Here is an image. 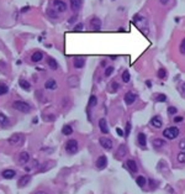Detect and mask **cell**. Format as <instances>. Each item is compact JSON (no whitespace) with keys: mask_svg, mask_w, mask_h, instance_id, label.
Returning <instances> with one entry per match:
<instances>
[{"mask_svg":"<svg viewBox=\"0 0 185 194\" xmlns=\"http://www.w3.org/2000/svg\"><path fill=\"white\" fill-rule=\"evenodd\" d=\"M11 106L16 111H20V113H24V114H29L32 110V106L29 103L24 101V100H15V101H12Z\"/></svg>","mask_w":185,"mask_h":194,"instance_id":"obj_1","label":"cell"},{"mask_svg":"<svg viewBox=\"0 0 185 194\" xmlns=\"http://www.w3.org/2000/svg\"><path fill=\"white\" fill-rule=\"evenodd\" d=\"M133 24L138 27L139 30L143 32V34H147L149 30H148V21L144 16L142 15H135L133 16Z\"/></svg>","mask_w":185,"mask_h":194,"instance_id":"obj_2","label":"cell"},{"mask_svg":"<svg viewBox=\"0 0 185 194\" xmlns=\"http://www.w3.org/2000/svg\"><path fill=\"white\" fill-rule=\"evenodd\" d=\"M179 134H180V131H179V129L175 127V126H170V127H168V129H165V130L163 131V136H164L165 139H168V140H174V139H177V137L179 136Z\"/></svg>","mask_w":185,"mask_h":194,"instance_id":"obj_3","label":"cell"},{"mask_svg":"<svg viewBox=\"0 0 185 194\" xmlns=\"http://www.w3.org/2000/svg\"><path fill=\"white\" fill-rule=\"evenodd\" d=\"M65 151L69 155H75L79 151V144L77 140H68L65 144Z\"/></svg>","mask_w":185,"mask_h":194,"instance_id":"obj_4","label":"cell"},{"mask_svg":"<svg viewBox=\"0 0 185 194\" xmlns=\"http://www.w3.org/2000/svg\"><path fill=\"white\" fill-rule=\"evenodd\" d=\"M52 7L58 12V14H63L67 11L68 6L63 0H53L52 1Z\"/></svg>","mask_w":185,"mask_h":194,"instance_id":"obj_5","label":"cell"},{"mask_svg":"<svg viewBox=\"0 0 185 194\" xmlns=\"http://www.w3.org/2000/svg\"><path fill=\"white\" fill-rule=\"evenodd\" d=\"M7 142L11 146L16 147V146H20L22 142H24V136L21 134H14L10 136V139L7 140Z\"/></svg>","mask_w":185,"mask_h":194,"instance_id":"obj_6","label":"cell"},{"mask_svg":"<svg viewBox=\"0 0 185 194\" xmlns=\"http://www.w3.org/2000/svg\"><path fill=\"white\" fill-rule=\"evenodd\" d=\"M99 142H100L101 147H102L104 150H106V151H111V150H112V147H114V142H112V140H111V139H109V137H100Z\"/></svg>","mask_w":185,"mask_h":194,"instance_id":"obj_7","label":"cell"},{"mask_svg":"<svg viewBox=\"0 0 185 194\" xmlns=\"http://www.w3.org/2000/svg\"><path fill=\"white\" fill-rule=\"evenodd\" d=\"M127 146L125 145V144H122V145L119 146V148H117V151H116V153H115V158L116 159H122L124 157H126L127 156Z\"/></svg>","mask_w":185,"mask_h":194,"instance_id":"obj_8","label":"cell"},{"mask_svg":"<svg viewBox=\"0 0 185 194\" xmlns=\"http://www.w3.org/2000/svg\"><path fill=\"white\" fill-rule=\"evenodd\" d=\"M30 159H31L30 153L26 152V151H22V152L19 155V157H17V162H19L20 164H26V163L30 162Z\"/></svg>","mask_w":185,"mask_h":194,"instance_id":"obj_9","label":"cell"},{"mask_svg":"<svg viewBox=\"0 0 185 194\" xmlns=\"http://www.w3.org/2000/svg\"><path fill=\"white\" fill-rule=\"evenodd\" d=\"M30 182H31V176L25 174V176H21V177L19 178V181H17V186H19V188H25Z\"/></svg>","mask_w":185,"mask_h":194,"instance_id":"obj_10","label":"cell"},{"mask_svg":"<svg viewBox=\"0 0 185 194\" xmlns=\"http://www.w3.org/2000/svg\"><path fill=\"white\" fill-rule=\"evenodd\" d=\"M105 167H107V158H106V156L102 155L96 159V168L97 169H104Z\"/></svg>","mask_w":185,"mask_h":194,"instance_id":"obj_11","label":"cell"},{"mask_svg":"<svg viewBox=\"0 0 185 194\" xmlns=\"http://www.w3.org/2000/svg\"><path fill=\"white\" fill-rule=\"evenodd\" d=\"M15 176H16V172L14 169H10V168H6L1 172V177L4 179H12Z\"/></svg>","mask_w":185,"mask_h":194,"instance_id":"obj_12","label":"cell"},{"mask_svg":"<svg viewBox=\"0 0 185 194\" xmlns=\"http://www.w3.org/2000/svg\"><path fill=\"white\" fill-rule=\"evenodd\" d=\"M136 99H137V94H136V93L129 92V93H126V95H125V103H126L127 105H131V104H133V103L136 101Z\"/></svg>","mask_w":185,"mask_h":194,"instance_id":"obj_13","label":"cell"},{"mask_svg":"<svg viewBox=\"0 0 185 194\" xmlns=\"http://www.w3.org/2000/svg\"><path fill=\"white\" fill-rule=\"evenodd\" d=\"M73 66H74V68H77V69H82V68H84V66H85V59L82 58V57H75V58L73 59Z\"/></svg>","mask_w":185,"mask_h":194,"instance_id":"obj_14","label":"cell"},{"mask_svg":"<svg viewBox=\"0 0 185 194\" xmlns=\"http://www.w3.org/2000/svg\"><path fill=\"white\" fill-rule=\"evenodd\" d=\"M151 125L153 127H156V129H160L163 126V121H162V119L159 116H153L151 119Z\"/></svg>","mask_w":185,"mask_h":194,"instance_id":"obj_15","label":"cell"},{"mask_svg":"<svg viewBox=\"0 0 185 194\" xmlns=\"http://www.w3.org/2000/svg\"><path fill=\"white\" fill-rule=\"evenodd\" d=\"M99 129L102 134H109V125L106 122V119H100L99 120Z\"/></svg>","mask_w":185,"mask_h":194,"instance_id":"obj_16","label":"cell"},{"mask_svg":"<svg viewBox=\"0 0 185 194\" xmlns=\"http://www.w3.org/2000/svg\"><path fill=\"white\" fill-rule=\"evenodd\" d=\"M126 167H127L131 172H133V173H136V172L138 171V166H137L136 161H133V159H129V161L126 162Z\"/></svg>","mask_w":185,"mask_h":194,"instance_id":"obj_17","label":"cell"},{"mask_svg":"<svg viewBox=\"0 0 185 194\" xmlns=\"http://www.w3.org/2000/svg\"><path fill=\"white\" fill-rule=\"evenodd\" d=\"M42 58H43V53H42L41 51H36V52H34V53H32V56H31V61H32L34 63L41 62V61H42Z\"/></svg>","mask_w":185,"mask_h":194,"instance_id":"obj_18","label":"cell"},{"mask_svg":"<svg viewBox=\"0 0 185 194\" xmlns=\"http://www.w3.org/2000/svg\"><path fill=\"white\" fill-rule=\"evenodd\" d=\"M82 5H83V0H70V9L73 11L80 10Z\"/></svg>","mask_w":185,"mask_h":194,"instance_id":"obj_19","label":"cell"},{"mask_svg":"<svg viewBox=\"0 0 185 194\" xmlns=\"http://www.w3.org/2000/svg\"><path fill=\"white\" fill-rule=\"evenodd\" d=\"M137 142H138V145L142 147V148H144L146 146H147V136L143 134V132H139L138 136H137Z\"/></svg>","mask_w":185,"mask_h":194,"instance_id":"obj_20","label":"cell"},{"mask_svg":"<svg viewBox=\"0 0 185 194\" xmlns=\"http://www.w3.org/2000/svg\"><path fill=\"white\" fill-rule=\"evenodd\" d=\"M68 84L70 88H77L79 85V78L77 76H72L68 78Z\"/></svg>","mask_w":185,"mask_h":194,"instance_id":"obj_21","label":"cell"},{"mask_svg":"<svg viewBox=\"0 0 185 194\" xmlns=\"http://www.w3.org/2000/svg\"><path fill=\"white\" fill-rule=\"evenodd\" d=\"M45 88L48 90H56L57 89V82L54 79H48L45 83Z\"/></svg>","mask_w":185,"mask_h":194,"instance_id":"obj_22","label":"cell"},{"mask_svg":"<svg viewBox=\"0 0 185 194\" xmlns=\"http://www.w3.org/2000/svg\"><path fill=\"white\" fill-rule=\"evenodd\" d=\"M10 125V120H9V118L4 114V113H0V126H2V127H7Z\"/></svg>","mask_w":185,"mask_h":194,"instance_id":"obj_23","label":"cell"},{"mask_svg":"<svg viewBox=\"0 0 185 194\" xmlns=\"http://www.w3.org/2000/svg\"><path fill=\"white\" fill-rule=\"evenodd\" d=\"M90 26L94 30H99L101 27V20L99 17H92L90 20Z\"/></svg>","mask_w":185,"mask_h":194,"instance_id":"obj_24","label":"cell"},{"mask_svg":"<svg viewBox=\"0 0 185 194\" xmlns=\"http://www.w3.org/2000/svg\"><path fill=\"white\" fill-rule=\"evenodd\" d=\"M152 145H153L154 148H162V147H164L167 145V142L164 140H162V139H154L152 141Z\"/></svg>","mask_w":185,"mask_h":194,"instance_id":"obj_25","label":"cell"},{"mask_svg":"<svg viewBox=\"0 0 185 194\" xmlns=\"http://www.w3.org/2000/svg\"><path fill=\"white\" fill-rule=\"evenodd\" d=\"M47 63H48V66H49V68H51V69H53V71L58 69V62H57L53 57H48Z\"/></svg>","mask_w":185,"mask_h":194,"instance_id":"obj_26","label":"cell"},{"mask_svg":"<svg viewBox=\"0 0 185 194\" xmlns=\"http://www.w3.org/2000/svg\"><path fill=\"white\" fill-rule=\"evenodd\" d=\"M37 167H40L38 161L32 159V163H31V164H29V166H26V167H25V171H26V172H32V171H35Z\"/></svg>","mask_w":185,"mask_h":194,"instance_id":"obj_27","label":"cell"},{"mask_svg":"<svg viewBox=\"0 0 185 194\" xmlns=\"http://www.w3.org/2000/svg\"><path fill=\"white\" fill-rule=\"evenodd\" d=\"M19 85H20V88H22V89H25V90H30V89H31V84H30V82H27L26 79H20V81H19Z\"/></svg>","mask_w":185,"mask_h":194,"instance_id":"obj_28","label":"cell"},{"mask_svg":"<svg viewBox=\"0 0 185 194\" xmlns=\"http://www.w3.org/2000/svg\"><path fill=\"white\" fill-rule=\"evenodd\" d=\"M62 134H63L64 136H70V135L73 134V127H72L70 125H64V126L62 127Z\"/></svg>","mask_w":185,"mask_h":194,"instance_id":"obj_29","label":"cell"},{"mask_svg":"<svg viewBox=\"0 0 185 194\" xmlns=\"http://www.w3.org/2000/svg\"><path fill=\"white\" fill-rule=\"evenodd\" d=\"M46 12H47V15H48L51 19H57V17H58V15H59V14H58V12H57V11H56L53 7H48Z\"/></svg>","mask_w":185,"mask_h":194,"instance_id":"obj_30","label":"cell"},{"mask_svg":"<svg viewBox=\"0 0 185 194\" xmlns=\"http://www.w3.org/2000/svg\"><path fill=\"white\" fill-rule=\"evenodd\" d=\"M9 93V87L4 82H0V95H5Z\"/></svg>","mask_w":185,"mask_h":194,"instance_id":"obj_31","label":"cell"},{"mask_svg":"<svg viewBox=\"0 0 185 194\" xmlns=\"http://www.w3.org/2000/svg\"><path fill=\"white\" fill-rule=\"evenodd\" d=\"M136 183L138 184V187H144L146 183H147V179H146V177H143V176H138V177L136 178Z\"/></svg>","mask_w":185,"mask_h":194,"instance_id":"obj_32","label":"cell"},{"mask_svg":"<svg viewBox=\"0 0 185 194\" xmlns=\"http://www.w3.org/2000/svg\"><path fill=\"white\" fill-rule=\"evenodd\" d=\"M154 98H156V100H157V101H159V103H164V101H167V100H168V97H167L165 94H163V93L156 94Z\"/></svg>","mask_w":185,"mask_h":194,"instance_id":"obj_33","label":"cell"},{"mask_svg":"<svg viewBox=\"0 0 185 194\" xmlns=\"http://www.w3.org/2000/svg\"><path fill=\"white\" fill-rule=\"evenodd\" d=\"M96 104H97V98H96V95H92V97L89 98L88 106L89 108H94V106H96Z\"/></svg>","mask_w":185,"mask_h":194,"instance_id":"obj_34","label":"cell"},{"mask_svg":"<svg viewBox=\"0 0 185 194\" xmlns=\"http://www.w3.org/2000/svg\"><path fill=\"white\" fill-rule=\"evenodd\" d=\"M121 78H122V81H124L125 83H129V82H130V79H131V74H130V72H129L127 69H126V71H124V73H122Z\"/></svg>","mask_w":185,"mask_h":194,"instance_id":"obj_35","label":"cell"},{"mask_svg":"<svg viewBox=\"0 0 185 194\" xmlns=\"http://www.w3.org/2000/svg\"><path fill=\"white\" fill-rule=\"evenodd\" d=\"M165 77H167V71H165L164 68H160V69L158 71V78L165 79Z\"/></svg>","mask_w":185,"mask_h":194,"instance_id":"obj_36","label":"cell"},{"mask_svg":"<svg viewBox=\"0 0 185 194\" xmlns=\"http://www.w3.org/2000/svg\"><path fill=\"white\" fill-rule=\"evenodd\" d=\"M177 159H178L179 163H185V151H182V152L178 155Z\"/></svg>","mask_w":185,"mask_h":194,"instance_id":"obj_37","label":"cell"},{"mask_svg":"<svg viewBox=\"0 0 185 194\" xmlns=\"http://www.w3.org/2000/svg\"><path fill=\"white\" fill-rule=\"evenodd\" d=\"M114 69H115V68H114L112 66L106 67V69H105V76H106V77H110V76L114 73Z\"/></svg>","mask_w":185,"mask_h":194,"instance_id":"obj_38","label":"cell"},{"mask_svg":"<svg viewBox=\"0 0 185 194\" xmlns=\"http://www.w3.org/2000/svg\"><path fill=\"white\" fill-rule=\"evenodd\" d=\"M177 113H178V108H175V106H169V108H168V114L174 115V114H177Z\"/></svg>","mask_w":185,"mask_h":194,"instance_id":"obj_39","label":"cell"},{"mask_svg":"<svg viewBox=\"0 0 185 194\" xmlns=\"http://www.w3.org/2000/svg\"><path fill=\"white\" fill-rule=\"evenodd\" d=\"M111 88H112V89H111L112 92H116V90H117V89H120L121 87H120V84H119V83L112 82V83H111Z\"/></svg>","mask_w":185,"mask_h":194,"instance_id":"obj_40","label":"cell"},{"mask_svg":"<svg viewBox=\"0 0 185 194\" xmlns=\"http://www.w3.org/2000/svg\"><path fill=\"white\" fill-rule=\"evenodd\" d=\"M179 51H180L182 54H184L185 56V39L182 41V44H180V46H179Z\"/></svg>","mask_w":185,"mask_h":194,"instance_id":"obj_41","label":"cell"},{"mask_svg":"<svg viewBox=\"0 0 185 194\" xmlns=\"http://www.w3.org/2000/svg\"><path fill=\"white\" fill-rule=\"evenodd\" d=\"M130 132H131V122H127V124H126V130H125V135H126V136H129V135H130Z\"/></svg>","mask_w":185,"mask_h":194,"instance_id":"obj_42","label":"cell"},{"mask_svg":"<svg viewBox=\"0 0 185 194\" xmlns=\"http://www.w3.org/2000/svg\"><path fill=\"white\" fill-rule=\"evenodd\" d=\"M179 92H180V94L185 97V83H183L182 85H180V88H179Z\"/></svg>","mask_w":185,"mask_h":194,"instance_id":"obj_43","label":"cell"},{"mask_svg":"<svg viewBox=\"0 0 185 194\" xmlns=\"http://www.w3.org/2000/svg\"><path fill=\"white\" fill-rule=\"evenodd\" d=\"M179 148H180L182 151H185V140H182V141L179 142Z\"/></svg>","mask_w":185,"mask_h":194,"instance_id":"obj_44","label":"cell"},{"mask_svg":"<svg viewBox=\"0 0 185 194\" xmlns=\"http://www.w3.org/2000/svg\"><path fill=\"white\" fill-rule=\"evenodd\" d=\"M183 120H184L183 116H175V118H174V121H175V122H180V121H183Z\"/></svg>","mask_w":185,"mask_h":194,"instance_id":"obj_45","label":"cell"},{"mask_svg":"<svg viewBox=\"0 0 185 194\" xmlns=\"http://www.w3.org/2000/svg\"><path fill=\"white\" fill-rule=\"evenodd\" d=\"M116 132H117L120 136H124V135H125V132H124V131H122L120 127H117V129H116Z\"/></svg>","mask_w":185,"mask_h":194,"instance_id":"obj_46","label":"cell"},{"mask_svg":"<svg viewBox=\"0 0 185 194\" xmlns=\"http://www.w3.org/2000/svg\"><path fill=\"white\" fill-rule=\"evenodd\" d=\"M159 1H160V4H162V5H168L170 0H159Z\"/></svg>","mask_w":185,"mask_h":194,"instance_id":"obj_47","label":"cell"},{"mask_svg":"<svg viewBox=\"0 0 185 194\" xmlns=\"http://www.w3.org/2000/svg\"><path fill=\"white\" fill-rule=\"evenodd\" d=\"M75 30H83V24H78L75 26Z\"/></svg>","mask_w":185,"mask_h":194,"instance_id":"obj_48","label":"cell"},{"mask_svg":"<svg viewBox=\"0 0 185 194\" xmlns=\"http://www.w3.org/2000/svg\"><path fill=\"white\" fill-rule=\"evenodd\" d=\"M35 194H49V193H47L46 191H37Z\"/></svg>","mask_w":185,"mask_h":194,"instance_id":"obj_49","label":"cell"},{"mask_svg":"<svg viewBox=\"0 0 185 194\" xmlns=\"http://www.w3.org/2000/svg\"><path fill=\"white\" fill-rule=\"evenodd\" d=\"M75 20H77V16H73V17H72V19H70V20H69L68 22H69V24H72V22H74Z\"/></svg>","mask_w":185,"mask_h":194,"instance_id":"obj_50","label":"cell"}]
</instances>
